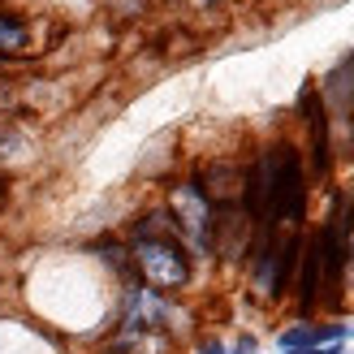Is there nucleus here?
<instances>
[{"instance_id": "f257e3e1", "label": "nucleus", "mask_w": 354, "mask_h": 354, "mask_svg": "<svg viewBox=\"0 0 354 354\" xmlns=\"http://www.w3.org/2000/svg\"><path fill=\"white\" fill-rule=\"evenodd\" d=\"M134 259H138V268H143V277L156 290H177V286H186V277H190V263L182 255V246H173L169 238H147L143 234L134 246Z\"/></svg>"}, {"instance_id": "f03ea898", "label": "nucleus", "mask_w": 354, "mask_h": 354, "mask_svg": "<svg viewBox=\"0 0 354 354\" xmlns=\"http://www.w3.org/2000/svg\"><path fill=\"white\" fill-rule=\"evenodd\" d=\"M173 216L186 229V238L194 246H212V225L216 221H212V203H207V194L199 186H182L173 194Z\"/></svg>"}, {"instance_id": "7ed1b4c3", "label": "nucleus", "mask_w": 354, "mask_h": 354, "mask_svg": "<svg viewBox=\"0 0 354 354\" xmlns=\"http://www.w3.org/2000/svg\"><path fill=\"white\" fill-rule=\"evenodd\" d=\"M320 290H324V259H320V238H311L307 242V259H303V277H298V307L311 311Z\"/></svg>"}, {"instance_id": "20e7f679", "label": "nucleus", "mask_w": 354, "mask_h": 354, "mask_svg": "<svg viewBox=\"0 0 354 354\" xmlns=\"http://www.w3.org/2000/svg\"><path fill=\"white\" fill-rule=\"evenodd\" d=\"M303 109H307V121H311V169L328 173V117L320 109V100H315V91L303 95Z\"/></svg>"}, {"instance_id": "39448f33", "label": "nucleus", "mask_w": 354, "mask_h": 354, "mask_svg": "<svg viewBox=\"0 0 354 354\" xmlns=\"http://www.w3.org/2000/svg\"><path fill=\"white\" fill-rule=\"evenodd\" d=\"M342 337V328H294V333H286V337H281V342H286L290 350H298V346H315V342H337Z\"/></svg>"}, {"instance_id": "423d86ee", "label": "nucleus", "mask_w": 354, "mask_h": 354, "mask_svg": "<svg viewBox=\"0 0 354 354\" xmlns=\"http://www.w3.org/2000/svg\"><path fill=\"white\" fill-rule=\"evenodd\" d=\"M22 44H26L22 22H13V17H0V52H17Z\"/></svg>"}, {"instance_id": "0eeeda50", "label": "nucleus", "mask_w": 354, "mask_h": 354, "mask_svg": "<svg viewBox=\"0 0 354 354\" xmlns=\"http://www.w3.org/2000/svg\"><path fill=\"white\" fill-rule=\"evenodd\" d=\"M251 350H255V342H251V337H242V342H238V350H234V354H251Z\"/></svg>"}, {"instance_id": "6e6552de", "label": "nucleus", "mask_w": 354, "mask_h": 354, "mask_svg": "<svg viewBox=\"0 0 354 354\" xmlns=\"http://www.w3.org/2000/svg\"><path fill=\"white\" fill-rule=\"evenodd\" d=\"M199 354H225V350H221V346H216V342H207V346H203V350H199Z\"/></svg>"}, {"instance_id": "1a4fd4ad", "label": "nucleus", "mask_w": 354, "mask_h": 354, "mask_svg": "<svg viewBox=\"0 0 354 354\" xmlns=\"http://www.w3.org/2000/svg\"><path fill=\"white\" fill-rule=\"evenodd\" d=\"M290 354H337V350H290Z\"/></svg>"}]
</instances>
